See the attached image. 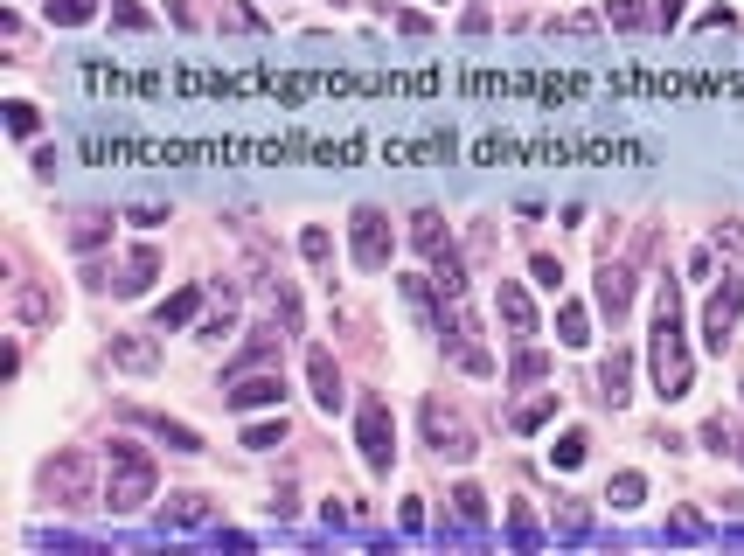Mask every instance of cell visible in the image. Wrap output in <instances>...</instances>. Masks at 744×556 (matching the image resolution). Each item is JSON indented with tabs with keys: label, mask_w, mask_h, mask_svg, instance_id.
Wrapping results in <instances>:
<instances>
[{
	"label": "cell",
	"mask_w": 744,
	"mask_h": 556,
	"mask_svg": "<svg viewBox=\"0 0 744 556\" xmlns=\"http://www.w3.org/2000/svg\"><path fill=\"white\" fill-rule=\"evenodd\" d=\"M654 390L668 404L689 397V341H682V292H675V278H661V299H654Z\"/></svg>",
	"instance_id": "obj_1"
},
{
	"label": "cell",
	"mask_w": 744,
	"mask_h": 556,
	"mask_svg": "<svg viewBox=\"0 0 744 556\" xmlns=\"http://www.w3.org/2000/svg\"><path fill=\"white\" fill-rule=\"evenodd\" d=\"M112 480H105V494H98V508H112V515H140L153 501V452L147 445H133V438H112Z\"/></svg>",
	"instance_id": "obj_2"
},
{
	"label": "cell",
	"mask_w": 744,
	"mask_h": 556,
	"mask_svg": "<svg viewBox=\"0 0 744 556\" xmlns=\"http://www.w3.org/2000/svg\"><path fill=\"white\" fill-rule=\"evenodd\" d=\"M355 445H362L369 473H390V466H397V424H390V404H383V397H362V417H355Z\"/></svg>",
	"instance_id": "obj_3"
},
{
	"label": "cell",
	"mask_w": 744,
	"mask_h": 556,
	"mask_svg": "<svg viewBox=\"0 0 744 556\" xmlns=\"http://www.w3.org/2000/svg\"><path fill=\"white\" fill-rule=\"evenodd\" d=\"M42 494H49L56 508H84V501H98V494H91V459H84V452L49 459V466H42Z\"/></svg>",
	"instance_id": "obj_4"
},
{
	"label": "cell",
	"mask_w": 744,
	"mask_h": 556,
	"mask_svg": "<svg viewBox=\"0 0 744 556\" xmlns=\"http://www.w3.org/2000/svg\"><path fill=\"white\" fill-rule=\"evenodd\" d=\"M390 251H397V244H390V216L362 202V209H355V265H362V272H390Z\"/></svg>",
	"instance_id": "obj_5"
},
{
	"label": "cell",
	"mask_w": 744,
	"mask_h": 556,
	"mask_svg": "<svg viewBox=\"0 0 744 556\" xmlns=\"http://www.w3.org/2000/svg\"><path fill=\"white\" fill-rule=\"evenodd\" d=\"M738 313H744V278H738V265H731L724 285L710 292V306H703V341H710V348H724V341H731V327H738Z\"/></svg>",
	"instance_id": "obj_6"
},
{
	"label": "cell",
	"mask_w": 744,
	"mask_h": 556,
	"mask_svg": "<svg viewBox=\"0 0 744 556\" xmlns=\"http://www.w3.org/2000/svg\"><path fill=\"white\" fill-rule=\"evenodd\" d=\"M279 397H286V376H272V369L230 376V411H258V404H279Z\"/></svg>",
	"instance_id": "obj_7"
},
{
	"label": "cell",
	"mask_w": 744,
	"mask_h": 556,
	"mask_svg": "<svg viewBox=\"0 0 744 556\" xmlns=\"http://www.w3.org/2000/svg\"><path fill=\"white\" fill-rule=\"evenodd\" d=\"M425 438H432L439 459H473V431H466L459 417H446L439 404H425Z\"/></svg>",
	"instance_id": "obj_8"
},
{
	"label": "cell",
	"mask_w": 744,
	"mask_h": 556,
	"mask_svg": "<svg viewBox=\"0 0 744 556\" xmlns=\"http://www.w3.org/2000/svg\"><path fill=\"white\" fill-rule=\"evenodd\" d=\"M494 306H501V320H508V334H515V341H529V334H536V306H529V292H522L515 278H501V285H494Z\"/></svg>",
	"instance_id": "obj_9"
},
{
	"label": "cell",
	"mask_w": 744,
	"mask_h": 556,
	"mask_svg": "<svg viewBox=\"0 0 744 556\" xmlns=\"http://www.w3.org/2000/svg\"><path fill=\"white\" fill-rule=\"evenodd\" d=\"M626 306H633V272L626 265H598V313L626 320Z\"/></svg>",
	"instance_id": "obj_10"
},
{
	"label": "cell",
	"mask_w": 744,
	"mask_h": 556,
	"mask_svg": "<svg viewBox=\"0 0 744 556\" xmlns=\"http://www.w3.org/2000/svg\"><path fill=\"white\" fill-rule=\"evenodd\" d=\"M306 376H313L320 411H341V397H348V390H341V369H334V355H327V348H313V355H306Z\"/></svg>",
	"instance_id": "obj_11"
},
{
	"label": "cell",
	"mask_w": 744,
	"mask_h": 556,
	"mask_svg": "<svg viewBox=\"0 0 744 556\" xmlns=\"http://www.w3.org/2000/svg\"><path fill=\"white\" fill-rule=\"evenodd\" d=\"M112 362L133 369V376H153L160 369V348H153L147 334H112Z\"/></svg>",
	"instance_id": "obj_12"
},
{
	"label": "cell",
	"mask_w": 744,
	"mask_h": 556,
	"mask_svg": "<svg viewBox=\"0 0 744 556\" xmlns=\"http://www.w3.org/2000/svg\"><path fill=\"white\" fill-rule=\"evenodd\" d=\"M626 383H633V355H626V348H612V355L598 362V397H605V404H626V397H633Z\"/></svg>",
	"instance_id": "obj_13"
},
{
	"label": "cell",
	"mask_w": 744,
	"mask_h": 556,
	"mask_svg": "<svg viewBox=\"0 0 744 556\" xmlns=\"http://www.w3.org/2000/svg\"><path fill=\"white\" fill-rule=\"evenodd\" d=\"M140 424H147L153 438L167 445V452H202V431H188V424H174V417H153V411H133Z\"/></svg>",
	"instance_id": "obj_14"
},
{
	"label": "cell",
	"mask_w": 744,
	"mask_h": 556,
	"mask_svg": "<svg viewBox=\"0 0 744 556\" xmlns=\"http://www.w3.org/2000/svg\"><path fill=\"white\" fill-rule=\"evenodd\" d=\"M432 285H439L446 299H466V258H459L452 244H439V251H432Z\"/></svg>",
	"instance_id": "obj_15"
},
{
	"label": "cell",
	"mask_w": 744,
	"mask_h": 556,
	"mask_svg": "<svg viewBox=\"0 0 744 556\" xmlns=\"http://www.w3.org/2000/svg\"><path fill=\"white\" fill-rule=\"evenodd\" d=\"M195 313H202V285H181L174 299H160V313H153V320H160V334H167V327H188Z\"/></svg>",
	"instance_id": "obj_16"
},
{
	"label": "cell",
	"mask_w": 744,
	"mask_h": 556,
	"mask_svg": "<svg viewBox=\"0 0 744 556\" xmlns=\"http://www.w3.org/2000/svg\"><path fill=\"white\" fill-rule=\"evenodd\" d=\"M14 313H21L28 327H49V320H56V299H49L42 285H21V292H14Z\"/></svg>",
	"instance_id": "obj_17"
},
{
	"label": "cell",
	"mask_w": 744,
	"mask_h": 556,
	"mask_svg": "<svg viewBox=\"0 0 744 556\" xmlns=\"http://www.w3.org/2000/svg\"><path fill=\"white\" fill-rule=\"evenodd\" d=\"M160 522H174V529H202V522H209V501H202V494H174V501L160 508Z\"/></svg>",
	"instance_id": "obj_18"
},
{
	"label": "cell",
	"mask_w": 744,
	"mask_h": 556,
	"mask_svg": "<svg viewBox=\"0 0 744 556\" xmlns=\"http://www.w3.org/2000/svg\"><path fill=\"white\" fill-rule=\"evenodd\" d=\"M42 14H49V28H84L98 14V0H42Z\"/></svg>",
	"instance_id": "obj_19"
},
{
	"label": "cell",
	"mask_w": 744,
	"mask_h": 556,
	"mask_svg": "<svg viewBox=\"0 0 744 556\" xmlns=\"http://www.w3.org/2000/svg\"><path fill=\"white\" fill-rule=\"evenodd\" d=\"M411 244H418L425 258H432L439 244H452V237H446V223H439V209H418V216H411Z\"/></svg>",
	"instance_id": "obj_20"
},
{
	"label": "cell",
	"mask_w": 744,
	"mask_h": 556,
	"mask_svg": "<svg viewBox=\"0 0 744 556\" xmlns=\"http://www.w3.org/2000/svg\"><path fill=\"white\" fill-rule=\"evenodd\" d=\"M153 278H160V251H133V258H126V278H119V292H147Z\"/></svg>",
	"instance_id": "obj_21"
},
{
	"label": "cell",
	"mask_w": 744,
	"mask_h": 556,
	"mask_svg": "<svg viewBox=\"0 0 744 556\" xmlns=\"http://www.w3.org/2000/svg\"><path fill=\"white\" fill-rule=\"evenodd\" d=\"M105 237H112V216H98V209H84V216H77V230H70V244H77V251H98Z\"/></svg>",
	"instance_id": "obj_22"
},
{
	"label": "cell",
	"mask_w": 744,
	"mask_h": 556,
	"mask_svg": "<svg viewBox=\"0 0 744 556\" xmlns=\"http://www.w3.org/2000/svg\"><path fill=\"white\" fill-rule=\"evenodd\" d=\"M397 292H404V306L418 313V327H439V313H432V285H425V278H397Z\"/></svg>",
	"instance_id": "obj_23"
},
{
	"label": "cell",
	"mask_w": 744,
	"mask_h": 556,
	"mask_svg": "<svg viewBox=\"0 0 744 556\" xmlns=\"http://www.w3.org/2000/svg\"><path fill=\"white\" fill-rule=\"evenodd\" d=\"M557 341H564V348H585V341H592V320H585V306H564V313H557Z\"/></svg>",
	"instance_id": "obj_24"
},
{
	"label": "cell",
	"mask_w": 744,
	"mask_h": 556,
	"mask_svg": "<svg viewBox=\"0 0 744 556\" xmlns=\"http://www.w3.org/2000/svg\"><path fill=\"white\" fill-rule=\"evenodd\" d=\"M557 417V390H543V397H529L522 411H515V431H536V424H550Z\"/></svg>",
	"instance_id": "obj_25"
},
{
	"label": "cell",
	"mask_w": 744,
	"mask_h": 556,
	"mask_svg": "<svg viewBox=\"0 0 744 556\" xmlns=\"http://www.w3.org/2000/svg\"><path fill=\"white\" fill-rule=\"evenodd\" d=\"M244 445H251V452H272V445H286V417H265V424H244Z\"/></svg>",
	"instance_id": "obj_26"
},
{
	"label": "cell",
	"mask_w": 744,
	"mask_h": 556,
	"mask_svg": "<svg viewBox=\"0 0 744 556\" xmlns=\"http://www.w3.org/2000/svg\"><path fill=\"white\" fill-rule=\"evenodd\" d=\"M585 445H592V438H585V431H564V438H557V445H550V459H557V466H564V473H571V466H585Z\"/></svg>",
	"instance_id": "obj_27"
},
{
	"label": "cell",
	"mask_w": 744,
	"mask_h": 556,
	"mask_svg": "<svg viewBox=\"0 0 744 556\" xmlns=\"http://www.w3.org/2000/svg\"><path fill=\"white\" fill-rule=\"evenodd\" d=\"M452 501H459V522H466V529H480V522H487V494H480V487H459Z\"/></svg>",
	"instance_id": "obj_28"
},
{
	"label": "cell",
	"mask_w": 744,
	"mask_h": 556,
	"mask_svg": "<svg viewBox=\"0 0 744 556\" xmlns=\"http://www.w3.org/2000/svg\"><path fill=\"white\" fill-rule=\"evenodd\" d=\"M640 494H647L640 473H619V480H612V508H640Z\"/></svg>",
	"instance_id": "obj_29"
},
{
	"label": "cell",
	"mask_w": 744,
	"mask_h": 556,
	"mask_svg": "<svg viewBox=\"0 0 744 556\" xmlns=\"http://www.w3.org/2000/svg\"><path fill=\"white\" fill-rule=\"evenodd\" d=\"M299 251H306V258H313V265H327V258H334V237H327V230H320V223H313V230H306V237H299Z\"/></svg>",
	"instance_id": "obj_30"
},
{
	"label": "cell",
	"mask_w": 744,
	"mask_h": 556,
	"mask_svg": "<svg viewBox=\"0 0 744 556\" xmlns=\"http://www.w3.org/2000/svg\"><path fill=\"white\" fill-rule=\"evenodd\" d=\"M543 369H550V362H543L536 348H522V355H515V369H508V383H536Z\"/></svg>",
	"instance_id": "obj_31"
},
{
	"label": "cell",
	"mask_w": 744,
	"mask_h": 556,
	"mask_svg": "<svg viewBox=\"0 0 744 556\" xmlns=\"http://www.w3.org/2000/svg\"><path fill=\"white\" fill-rule=\"evenodd\" d=\"M112 21H119V28H133V35L153 28V14H147V7H133V0H112Z\"/></svg>",
	"instance_id": "obj_32"
},
{
	"label": "cell",
	"mask_w": 744,
	"mask_h": 556,
	"mask_svg": "<svg viewBox=\"0 0 744 556\" xmlns=\"http://www.w3.org/2000/svg\"><path fill=\"white\" fill-rule=\"evenodd\" d=\"M717 251H724V265H744V230H738V223L717 230Z\"/></svg>",
	"instance_id": "obj_33"
},
{
	"label": "cell",
	"mask_w": 744,
	"mask_h": 556,
	"mask_svg": "<svg viewBox=\"0 0 744 556\" xmlns=\"http://www.w3.org/2000/svg\"><path fill=\"white\" fill-rule=\"evenodd\" d=\"M529 272H536V285H543V292H557V285H564V265H557V258H550V251H543V258H536V265H529Z\"/></svg>",
	"instance_id": "obj_34"
},
{
	"label": "cell",
	"mask_w": 744,
	"mask_h": 556,
	"mask_svg": "<svg viewBox=\"0 0 744 556\" xmlns=\"http://www.w3.org/2000/svg\"><path fill=\"white\" fill-rule=\"evenodd\" d=\"M7 133H14V139L35 133V105H7Z\"/></svg>",
	"instance_id": "obj_35"
},
{
	"label": "cell",
	"mask_w": 744,
	"mask_h": 556,
	"mask_svg": "<svg viewBox=\"0 0 744 556\" xmlns=\"http://www.w3.org/2000/svg\"><path fill=\"white\" fill-rule=\"evenodd\" d=\"M605 14H612V21H619V28H640V21H654V14H640V7H633V0H612V7H605Z\"/></svg>",
	"instance_id": "obj_36"
},
{
	"label": "cell",
	"mask_w": 744,
	"mask_h": 556,
	"mask_svg": "<svg viewBox=\"0 0 744 556\" xmlns=\"http://www.w3.org/2000/svg\"><path fill=\"white\" fill-rule=\"evenodd\" d=\"M557 529H564V536H585V529H592V515H585V508H578V501H571V508H564V515H557Z\"/></svg>",
	"instance_id": "obj_37"
},
{
	"label": "cell",
	"mask_w": 744,
	"mask_h": 556,
	"mask_svg": "<svg viewBox=\"0 0 744 556\" xmlns=\"http://www.w3.org/2000/svg\"><path fill=\"white\" fill-rule=\"evenodd\" d=\"M668 536H682V543H696V536H703V522H696V515H689V508H682V515H675V522H668Z\"/></svg>",
	"instance_id": "obj_38"
},
{
	"label": "cell",
	"mask_w": 744,
	"mask_h": 556,
	"mask_svg": "<svg viewBox=\"0 0 744 556\" xmlns=\"http://www.w3.org/2000/svg\"><path fill=\"white\" fill-rule=\"evenodd\" d=\"M230 327H237V320H230V306H223V313H209V320H202V334H209V341H223V334H230Z\"/></svg>",
	"instance_id": "obj_39"
},
{
	"label": "cell",
	"mask_w": 744,
	"mask_h": 556,
	"mask_svg": "<svg viewBox=\"0 0 744 556\" xmlns=\"http://www.w3.org/2000/svg\"><path fill=\"white\" fill-rule=\"evenodd\" d=\"M738 459H744V445H738Z\"/></svg>",
	"instance_id": "obj_40"
}]
</instances>
